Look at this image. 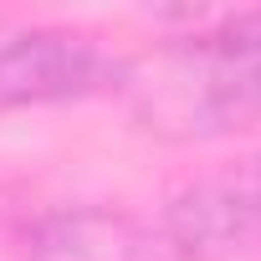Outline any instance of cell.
<instances>
[{
  "mask_svg": "<svg viewBox=\"0 0 261 261\" xmlns=\"http://www.w3.org/2000/svg\"><path fill=\"white\" fill-rule=\"evenodd\" d=\"M123 62L77 31H21L0 46V108H41L118 87Z\"/></svg>",
  "mask_w": 261,
  "mask_h": 261,
  "instance_id": "cell-1",
  "label": "cell"
},
{
  "mask_svg": "<svg viewBox=\"0 0 261 261\" xmlns=\"http://www.w3.org/2000/svg\"><path fill=\"white\" fill-rule=\"evenodd\" d=\"M159 230L169 236L179 261L220 256V251H241V246L261 241V154L236 159V164L185 185L169 200Z\"/></svg>",
  "mask_w": 261,
  "mask_h": 261,
  "instance_id": "cell-2",
  "label": "cell"
},
{
  "mask_svg": "<svg viewBox=\"0 0 261 261\" xmlns=\"http://www.w3.org/2000/svg\"><path fill=\"white\" fill-rule=\"evenodd\" d=\"M26 261H179L169 236L123 210H57L31 225Z\"/></svg>",
  "mask_w": 261,
  "mask_h": 261,
  "instance_id": "cell-3",
  "label": "cell"
},
{
  "mask_svg": "<svg viewBox=\"0 0 261 261\" xmlns=\"http://www.w3.org/2000/svg\"><path fill=\"white\" fill-rule=\"evenodd\" d=\"M179 41L215 57V62H236V57H261V6H225V11H185L179 16Z\"/></svg>",
  "mask_w": 261,
  "mask_h": 261,
  "instance_id": "cell-4",
  "label": "cell"
}]
</instances>
